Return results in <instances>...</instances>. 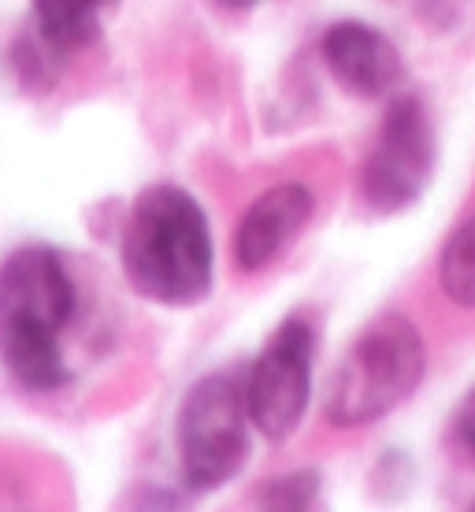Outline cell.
Here are the masks:
<instances>
[{
  "label": "cell",
  "mask_w": 475,
  "mask_h": 512,
  "mask_svg": "<svg viewBox=\"0 0 475 512\" xmlns=\"http://www.w3.org/2000/svg\"><path fill=\"white\" fill-rule=\"evenodd\" d=\"M249 405L234 375H205L179 409L182 479L193 490H216L242 468L249 453Z\"/></svg>",
  "instance_id": "cell-4"
},
{
  "label": "cell",
  "mask_w": 475,
  "mask_h": 512,
  "mask_svg": "<svg viewBox=\"0 0 475 512\" xmlns=\"http://www.w3.org/2000/svg\"><path fill=\"white\" fill-rule=\"evenodd\" d=\"M257 512H323V479L312 468L275 475L257 494Z\"/></svg>",
  "instance_id": "cell-11"
},
{
  "label": "cell",
  "mask_w": 475,
  "mask_h": 512,
  "mask_svg": "<svg viewBox=\"0 0 475 512\" xmlns=\"http://www.w3.org/2000/svg\"><path fill=\"white\" fill-rule=\"evenodd\" d=\"M75 282L45 245H26L0 264V360L26 390H60L71 379L64 331L75 320Z\"/></svg>",
  "instance_id": "cell-1"
},
{
  "label": "cell",
  "mask_w": 475,
  "mask_h": 512,
  "mask_svg": "<svg viewBox=\"0 0 475 512\" xmlns=\"http://www.w3.org/2000/svg\"><path fill=\"white\" fill-rule=\"evenodd\" d=\"M312 353H316V334L309 323L294 316L271 334V342L260 349V357L249 368V379L242 383L249 420L271 442L294 435L309 409Z\"/></svg>",
  "instance_id": "cell-6"
},
{
  "label": "cell",
  "mask_w": 475,
  "mask_h": 512,
  "mask_svg": "<svg viewBox=\"0 0 475 512\" xmlns=\"http://www.w3.org/2000/svg\"><path fill=\"white\" fill-rule=\"evenodd\" d=\"M457 438H461V446L475 457V390L464 397L461 412H457Z\"/></svg>",
  "instance_id": "cell-13"
},
{
  "label": "cell",
  "mask_w": 475,
  "mask_h": 512,
  "mask_svg": "<svg viewBox=\"0 0 475 512\" xmlns=\"http://www.w3.org/2000/svg\"><path fill=\"white\" fill-rule=\"evenodd\" d=\"M60 56L64 52L52 49L49 41L41 38L38 30L34 34H23V38L15 41V75L23 78L26 86H34V90H49L56 75H60Z\"/></svg>",
  "instance_id": "cell-12"
},
{
  "label": "cell",
  "mask_w": 475,
  "mask_h": 512,
  "mask_svg": "<svg viewBox=\"0 0 475 512\" xmlns=\"http://www.w3.org/2000/svg\"><path fill=\"white\" fill-rule=\"evenodd\" d=\"M212 231L179 186H149L123 231L127 282L156 305H197L212 290Z\"/></svg>",
  "instance_id": "cell-2"
},
{
  "label": "cell",
  "mask_w": 475,
  "mask_h": 512,
  "mask_svg": "<svg viewBox=\"0 0 475 512\" xmlns=\"http://www.w3.org/2000/svg\"><path fill=\"white\" fill-rule=\"evenodd\" d=\"M323 60L331 75L357 97H383L405 75L394 41L364 23H334L323 34Z\"/></svg>",
  "instance_id": "cell-7"
},
{
  "label": "cell",
  "mask_w": 475,
  "mask_h": 512,
  "mask_svg": "<svg viewBox=\"0 0 475 512\" xmlns=\"http://www.w3.org/2000/svg\"><path fill=\"white\" fill-rule=\"evenodd\" d=\"M435 171V130L420 97H398L386 108L379 138L360 171V193L372 212H401L427 190Z\"/></svg>",
  "instance_id": "cell-5"
},
{
  "label": "cell",
  "mask_w": 475,
  "mask_h": 512,
  "mask_svg": "<svg viewBox=\"0 0 475 512\" xmlns=\"http://www.w3.org/2000/svg\"><path fill=\"white\" fill-rule=\"evenodd\" d=\"M34 4V30L52 49L71 52L101 34V15L116 0H30Z\"/></svg>",
  "instance_id": "cell-9"
},
{
  "label": "cell",
  "mask_w": 475,
  "mask_h": 512,
  "mask_svg": "<svg viewBox=\"0 0 475 512\" xmlns=\"http://www.w3.org/2000/svg\"><path fill=\"white\" fill-rule=\"evenodd\" d=\"M468 512H475V501H472V509H468Z\"/></svg>",
  "instance_id": "cell-15"
},
{
  "label": "cell",
  "mask_w": 475,
  "mask_h": 512,
  "mask_svg": "<svg viewBox=\"0 0 475 512\" xmlns=\"http://www.w3.org/2000/svg\"><path fill=\"white\" fill-rule=\"evenodd\" d=\"M427 368L424 338L405 316H383L364 327L334 368L323 412L334 427H364L390 416L420 386Z\"/></svg>",
  "instance_id": "cell-3"
},
{
  "label": "cell",
  "mask_w": 475,
  "mask_h": 512,
  "mask_svg": "<svg viewBox=\"0 0 475 512\" xmlns=\"http://www.w3.org/2000/svg\"><path fill=\"white\" fill-rule=\"evenodd\" d=\"M219 4H227V8H238V12H242V8H253L257 0H219Z\"/></svg>",
  "instance_id": "cell-14"
},
{
  "label": "cell",
  "mask_w": 475,
  "mask_h": 512,
  "mask_svg": "<svg viewBox=\"0 0 475 512\" xmlns=\"http://www.w3.org/2000/svg\"><path fill=\"white\" fill-rule=\"evenodd\" d=\"M438 279L450 301L475 308V216L450 234L442 260H438Z\"/></svg>",
  "instance_id": "cell-10"
},
{
  "label": "cell",
  "mask_w": 475,
  "mask_h": 512,
  "mask_svg": "<svg viewBox=\"0 0 475 512\" xmlns=\"http://www.w3.org/2000/svg\"><path fill=\"white\" fill-rule=\"evenodd\" d=\"M312 216V193L301 182H283L260 193L234 234V260L242 271L268 268L294 242Z\"/></svg>",
  "instance_id": "cell-8"
}]
</instances>
